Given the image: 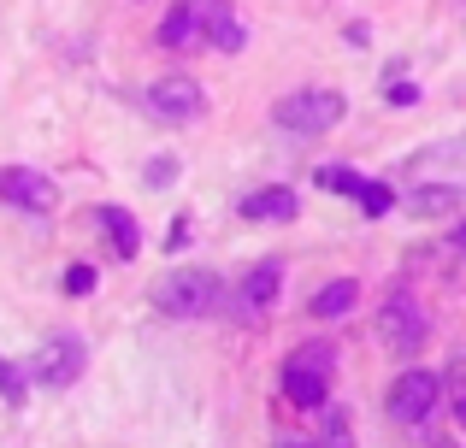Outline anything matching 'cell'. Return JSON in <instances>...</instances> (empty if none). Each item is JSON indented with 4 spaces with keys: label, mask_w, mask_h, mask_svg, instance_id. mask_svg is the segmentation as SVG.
Returning <instances> with one entry per match:
<instances>
[{
    "label": "cell",
    "mask_w": 466,
    "mask_h": 448,
    "mask_svg": "<svg viewBox=\"0 0 466 448\" xmlns=\"http://www.w3.org/2000/svg\"><path fill=\"white\" fill-rule=\"evenodd\" d=\"M330 378H337V348L330 343H296L284 354V366H278V390H284L289 407H301V413H319V407H330Z\"/></svg>",
    "instance_id": "cell-1"
},
{
    "label": "cell",
    "mask_w": 466,
    "mask_h": 448,
    "mask_svg": "<svg viewBox=\"0 0 466 448\" xmlns=\"http://www.w3.org/2000/svg\"><path fill=\"white\" fill-rule=\"evenodd\" d=\"M154 313H166V319H213V313H225V284L207 265H183V272L154 284Z\"/></svg>",
    "instance_id": "cell-2"
},
{
    "label": "cell",
    "mask_w": 466,
    "mask_h": 448,
    "mask_svg": "<svg viewBox=\"0 0 466 448\" xmlns=\"http://www.w3.org/2000/svg\"><path fill=\"white\" fill-rule=\"evenodd\" d=\"M342 113H349V101H342L337 89H289L284 101L272 106V124L284 130V136H325V130L342 124Z\"/></svg>",
    "instance_id": "cell-3"
},
{
    "label": "cell",
    "mask_w": 466,
    "mask_h": 448,
    "mask_svg": "<svg viewBox=\"0 0 466 448\" xmlns=\"http://www.w3.org/2000/svg\"><path fill=\"white\" fill-rule=\"evenodd\" d=\"M425 336H431V324H425V307L408 295V289H390L384 301H378V343L390 348V354L413 360L425 348Z\"/></svg>",
    "instance_id": "cell-4"
},
{
    "label": "cell",
    "mask_w": 466,
    "mask_h": 448,
    "mask_svg": "<svg viewBox=\"0 0 466 448\" xmlns=\"http://www.w3.org/2000/svg\"><path fill=\"white\" fill-rule=\"evenodd\" d=\"M83 360H89L83 336H77V331H54L42 348H35V360H30V378L42 383V390H71V383L83 378Z\"/></svg>",
    "instance_id": "cell-5"
},
{
    "label": "cell",
    "mask_w": 466,
    "mask_h": 448,
    "mask_svg": "<svg viewBox=\"0 0 466 448\" xmlns=\"http://www.w3.org/2000/svg\"><path fill=\"white\" fill-rule=\"evenodd\" d=\"M437 395H443V378L425 372V366H413V372H401V378L390 383L384 413L396 419V425H425V419L437 413Z\"/></svg>",
    "instance_id": "cell-6"
},
{
    "label": "cell",
    "mask_w": 466,
    "mask_h": 448,
    "mask_svg": "<svg viewBox=\"0 0 466 448\" xmlns=\"http://www.w3.org/2000/svg\"><path fill=\"white\" fill-rule=\"evenodd\" d=\"M278 295H284V265H278V260H260L237 284V295H225V307L237 313L242 324H266V319H272V307H278Z\"/></svg>",
    "instance_id": "cell-7"
},
{
    "label": "cell",
    "mask_w": 466,
    "mask_h": 448,
    "mask_svg": "<svg viewBox=\"0 0 466 448\" xmlns=\"http://www.w3.org/2000/svg\"><path fill=\"white\" fill-rule=\"evenodd\" d=\"M142 101H148V113L159 118V124H195V118L207 113V95L195 77H159L142 89Z\"/></svg>",
    "instance_id": "cell-8"
},
{
    "label": "cell",
    "mask_w": 466,
    "mask_h": 448,
    "mask_svg": "<svg viewBox=\"0 0 466 448\" xmlns=\"http://www.w3.org/2000/svg\"><path fill=\"white\" fill-rule=\"evenodd\" d=\"M0 201H6V207H24V213H54L59 189H54V177L35 172V165H0Z\"/></svg>",
    "instance_id": "cell-9"
},
{
    "label": "cell",
    "mask_w": 466,
    "mask_h": 448,
    "mask_svg": "<svg viewBox=\"0 0 466 448\" xmlns=\"http://www.w3.org/2000/svg\"><path fill=\"white\" fill-rule=\"evenodd\" d=\"M201 42L218 47V54H242L248 47V24L237 18L230 0H201Z\"/></svg>",
    "instance_id": "cell-10"
},
{
    "label": "cell",
    "mask_w": 466,
    "mask_h": 448,
    "mask_svg": "<svg viewBox=\"0 0 466 448\" xmlns=\"http://www.w3.org/2000/svg\"><path fill=\"white\" fill-rule=\"evenodd\" d=\"M301 213V201H296V189H254V195H242V219H254V224H289Z\"/></svg>",
    "instance_id": "cell-11"
},
{
    "label": "cell",
    "mask_w": 466,
    "mask_h": 448,
    "mask_svg": "<svg viewBox=\"0 0 466 448\" xmlns=\"http://www.w3.org/2000/svg\"><path fill=\"white\" fill-rule=\"evenodd\" d=\"M189 42H201V0H177L159 18V47H189Z\"/></svg>",
    "instance_id": "cell-12"
},
{
    "label": "cell",
    "mask_w": 466,
    "mask_h": 448,
    "mask_svg": "<svg viewBox=\"0 0 466 448\" xmlns=\"http://www.w3.org/2000/svg\"><path fill=\"white\" fill-rule=\"evenodd\" d=\"M466 201V184H425L408 195V213L413 219H443V213H455Z\"/></svg>",
    "instance_id": "cell-13"
},
{
    "label": "cell",
    "mask_w": 466,
    "mask_h": 448,
    "mask_svg": "<svg viewBox=\"0 0 466 448\" xmlns=\"http://www.w3.org/2000/svg\"><path fill=\"white\" fill-rule=\"evenodd\" d=\"M95 224H106V242H113V254H118V260H137L142 230H137V219H130L125 207H95Z\"/></svg>",
    "instance_id": "cell-14"
},
{
    "label": "cell",
    "mask_w": 466,
    "mask_h": 448,
    "mask_svg": "<svg viewBox=\"0 0 466 448\" xmlns=\"http://www.w3.org/2000/svg\"><path fill=\"white\" fill-rule=\"evenodd\" d=\"M354 301H360V284H354V277H330V284L308 301V313H313V319H342Z\"/></svg>",
    "instance_id": "cell-15"
},
{
    "label": "cell",
    "mask_w": 466,
    "mask_h": 448,
    "mask_svg": "<svg viewBox=\"0 0 466 448\" xmlns=\"http://www.w3.org/2000/svg\"><path fill=\"white\" fill-rule=\"evenodd\" d=\"M413 172H431V165H449V172H466V136H455V142H431V148H420L413 154Z\"/></svg>",
    "instance_id": "cell-16"
},
{
    "label": "cell",
    "mask_w": 466,
    "mask_h": 448,
    "mask_svg": "<svg viewBox=\"0 0 466 448\" xmlns=\"http://www.w3.org/2000/svg\"><path fill=\"white\" fill-rule=\"evenodd\" d=\"M313 448H354V425L342 407H319V443Z\"/></svg>",
    "instance_id": "cell-17"
},
{
    "label": "cell",
    "mask_w": 466,
    "mask_h": 448,
    "mask_svg": "<svg viewBox=\"0 0 466 448\" xmlns=\"http://www.w3.org/2000/svg\"><path fill=\"white\" fill-rule=\"evenodd\" d=\"M319 189H330V195H354V201H360L366 177H360V172H349V165H319Z\"/></svg>",
    "instance_id": "cell-18"
},
{
    "label": "cell",
    "mask_w": 466,
    "mask_h": 448,
    "mask_svg": "<svg viewBox=\"0 0 466 448\" xmlns=\"http://www.w3.org/2000/svg\"><path fill=\"white\" fill-rule=\"evenodd\" d=\"M360 213H366V219H384V213H396V189H390V184H372V177H366V189H360Z\"/></svg>",
    "instance_id": "cell-19"
},
{
    "label": "cell",
    "mask_w": 466,
    "mask_h": 448,
    "mask_svg": "<svg viewBox=\"0 0 466 448\" xmlns=\"http://www.w3.org/2000/svg\"><path fill=\"white\" fill-rule=\"evenodd\" d=\"M0 395H6V402H12V407H18V402H24V395H30V378H24V372H18V366H12V360H0Z\"/></svg>",
    "instance_id": "cell-20"
},
{
    "label": "cell",
    "mask_w": 466,
    "mask_h": 448,
    "mask_svg": "<svg viewBox=\"0 0 466 448\" xmlns=\"http://www.w3.org/2000/svg\"><path fill=\"white\" fill-rule=\"evenodd\" d=\"M142 177H148V189H166L171 177H177V160H171V154H154V160H148V172H142Z\"/></svg>",
    "instance_id": "cell-21"
},
{
    "label": "cell",
    "mask_w": 466,
    "mask_h": 448,
    "mask_svg": "<svg viewBox=\"0 0 466 448\" xmlns=\"http://www.w3.org/2000/svg\"><path fill=\"white\" fill-rule=\"evenodd\" d=\"M95 284H101L95 265H71V272H66V295H95Z\"/></svg>",
    "instance_id": "cell-22"
},
{
    "label": "cell",
    "mask_w": 466,
    "mask_h": 448,
    "mask_svg": "<svg viewBox=\"0 0 466 448\" xmlns=\"http://www.w3.org/2000/svg\"><path fill=\"white\" fill-rule=\"evenodd\" d=\"M384 101H390V106H413V101H420V83H408V77H390Z\"/></svg>",
    "instance_id": "cell-23"
},
{
    "label": "cell",
    "mask_w": 466,
    "mask_h": 448,
    "mask_svg": "<svg viewBox=\"0 0 466 448\" xmlns=\"http://www.w3.org/2000/svg\"><path fill=\"white\" fill-rule=\"evenodd\" d=\"M449 407H455V419L466 425V372H455V383H449Z\"/></svg>",
    "instance_id": "cell-24"
},
{
    "label": "cell",
    "mask_w": 466,
    "mask_h": 448,
    "mask_svg": "<svg viewBox=\"0 0 466 448\" xmlns=\"http://www.w3.org/2000/svg\"><path fill=\"white\" fill-rule=\"evenodd\" d=\"M183 242H189V224H183V219H177V224H171V236H166V254H177V248H183Z\"/></svg>",
    "instance_id": "cell-25"
},
{
    "label": "cell",
    "mask_w": 466,
    "mask_h": 448,
    "mask_svg": "<svg viewBox=\"0 0 466 448\" xmlns=\"http://www.w3.org/2000/svg\"><path fill=\"white\" fill-rule=\"evenodd\" d=\"M278 448H313V443H301V437H278Z\"/></svg>",
    "instance_id": "cell-26"
},
{
    "label": "cell",
    "mask_w": 466,
    "mask_h": 448,
    "mask_svg": "<svg viewBox=\"0 0 466 448\" xmlns=\"http://www.w3.org/2000/svg\"><path fill=\"white\" fill-rule=\"evenodd\" d=\"M455 248H466V219H461V230H455Z\"/></svg>",
    "instance_id": "cell-27"
},
{
    "label": "cell",
    "mask_w": 466,
    "mask_h": 448,
    "mask_svg": "<svg viewBox=\"0 0 466 448\" xmlns=\"http://www.w3.org/2000/svg\"><path fill=\"white\" fill-rule=\"evenodd\" d=\"M437 448H455V443H437Z\"/></svg>",
    "instance_id": "cell-28"
}]
</instances>
